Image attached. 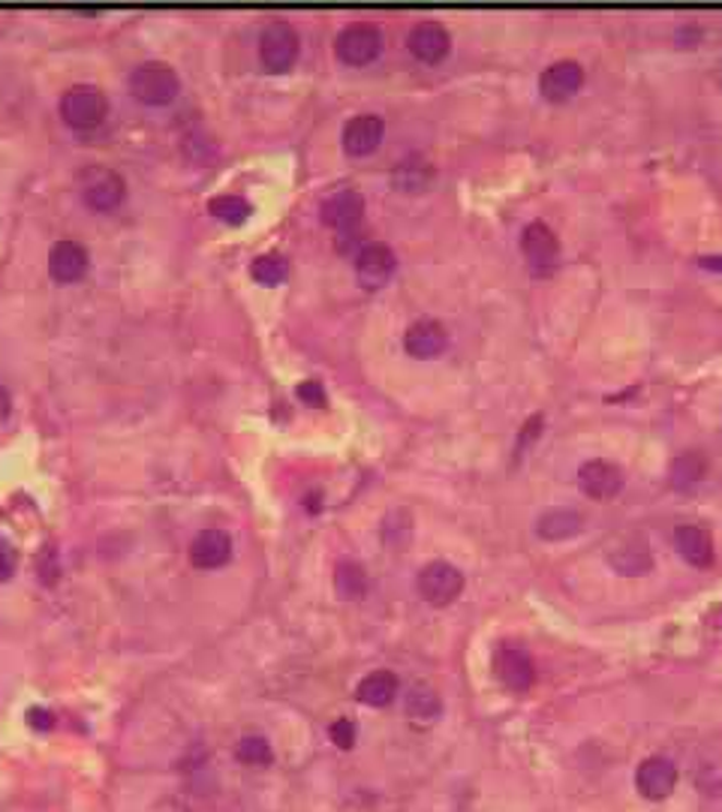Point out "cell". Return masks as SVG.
Segmentation results:
<instances>
[{
    "mask_svg": "<svg viewBox=\"0 0 722 812\" xmlns=\"http://www.w3.org/2000/svg\"><path fill=\"white\" fill-rule=\"evenodd\" d=\"M178 90H181V78L169 63H139L130 73V94L145 106H169L178 97Z\"/></svg>",
    "mask_w": 722,
    "mask_h": 812,
    "instance_id": "obj_1",
    "label": "cell"
},
{
    "mask_svg": "<svg viewBox=\"0 0 722 812\" xmlns=\"http://www.w3.org/2000/svg\"><path fill=\"white\" fill-rule=\"evenodd\" d=\"M299 34L289 22H272L260 37V63L265 73H289L299 61Z\"/></svg>",
    "mask_w": 722,
    "mask_h": 812,
    "instance_id": "obj_2",
    "label": "cell"
},
{
    "mask_svg": "<svg viewBox=\"0 0 722 812\" xmlns=\"http://www.w3.org/2000/svg\"><path fill=\"white\" fill-rule=\"evenodd\" d=\"M79 190H82V199L91 211H115L127 199L124 178L109 166H87L79 175Z\"/></svg>",
    "mask_w": 722,
    "mask_h": 812,
    "instance_id": "obj_3",
    "label": "cell"
},
{
    "mask_svg": "<svg viewBox=\"0 0 722 812\" xmlns=\"http://www.w3.org/2000/svg\"><path fill=\"white\" fill-rule=\"evenodd\" d=\"M61 114L67 126H73V130H94L106 121L109 100L94 85H75L61 97Z\"/></svg>",
    "mask_w": 722,
    "mask_h": 812,
    "instance_id": "obj_4",
    "label": "cell"
},
{
    "mask_svg": "<svg viewBox=\"0 0 722 812\" xmlns=\"http://www.w3.org/2000/svg\"><path fill=\"white\" fill-rule=\"evenodd\" d=\"M383 49V34L371 22H352L337 34L335 54L347 66H368Z\"/></svg>",
    "mask_w": 722,
    "mask_h": 812,
    "instance_id": "obj_5",
    "label": "cell"
},
{
    "mask_svg": "<svg viewBox=\"0 0 722 812\" xmlns=\"http://www.w3.org/2000/svg\"><path fill=\"white\" fill-rule=\"evenodd\" d=\"M461 590L464 572L458 566H452V562H428L422 572H419V593L431 605H452V602L461 596Z\"/></svg>",
    "mask_w": 722,
    "mask_h": 812,
    "instance_id": "obj_6",
    "label": "cell"
},
{
    "mask_svg": "<svg viewBox=\"0 0 722 812\" xmlns=\"http://www.w3.org/2000/svg\"><path fill=\"white\" fill-rule=\"evenodd\" d=\"M395 271H398V256L383 241H371L356 253V275L364 289L386 287Z\"/></svg>",
    "mask_w": 722,
    "mask_h": 812,
    "instance_id": "obj_7",
    "label": "cell"
},
{
    "mask_svg": "<svg viewBox=\"0 0 722 812\" xmlns=\"http://www.w3.org/2000/svg\"><path fill=\"white\" fill-rule=\"evenodd\" d=\"M494 671L500 683L512 692H527L536 683V665L530 653L521 647H500L494 656Z\"/></svg>",
    "mask_w": 722,
    "mask_h": 812,
    "instance_id": "obj_8",
    "label": "cell"
},
{
    "mask_svg": "<svg viewBox=\"0 0 722 812\" xmlns=\"http://www.w3.org/2000/svg\"><path fill=\"white\" fill-rule=\"evenodd\" d=\"M91 265V253L85 244L79 241H58L49 253V275L55 277V283H79L87 275Z\"/></svg>",
    "mask_w": 722,
    "mask_h": 812,
    "instance_id": "obj_9",
    "label": "cell"
},
{
    "mask_svg": "<svg viewBox=\"0 0 722 812\" xmlns=\"http://www.w3.org/2000/svg\"><path fill=\"white\" fill-rule=\"evenodd\" d=\"M446 347V325L436 323V319H419V323H412L410 328H407V335H404V350L410 352L412 359H419V362H428V359L443 355Z\"/></svg>",
    "mask_w": 722,
    "mask_h": 812,
    "instance_id": "obj_10",
    "label": "cell"
},
{
    "mask_svg": "<svg viewBox=\"0 0 722 812\" xmlns=\"http://www.w3.org/2000/svg\"><path fill=\"white\" fill-rule=\"evenodd\" d=\"M578 482L585 487L587 497H593V500H614L623 490V470L617 463L597 458V461H587L578 470Z\"/></svg>",
    "mask_w": 722,
    "mask_h": 812,
    "instance_id": "obj_11",
    "label": "cell"
},
{
    "mask_svg": "<svg viewBox=\"0 0 722 812\" xmlns=\"http://www.w3.org/2000/svg\"><path fill=\"white\" fill-rule=\"evenodd\" d=\"M581 85H585V66L575 61L551 63L549 70L542 73V78H539V90L551 102L569 100V97H575L581 90Z\"/></svg>",
    "mask_w": 722,
    "mask_h": 812,
    "instance_id": "obj_12",
    "label": "cell"
},
{
    "mask_svg": "<svg viewBox=\"0 0 722 812\" xmlns=\"http://www.w3.org/2000/svg\"><path fill=\"white\" fill-rule=\"evenodd\" d=\"M383 133H386L383 118H376V114H356L344 126V150H347L349 157H368V154H374L380 148Z\"/></svg>",
    "mask_w": 722,
    "mask_h": 812,
    "instance_id": "obj_13",
    "label": "cell"
},
{
    "mask_svg": "<svg viewBox=\"0 0 722 812\" xmlns=\"http://www.w3.org/2000/svg\"><path fill=\"white\" fill-rule=\"evenodd\" d=\"M320 217H323L325 226L332 229H352L356 223H361L364 217V199H361L359 190H337L332 196H325L323 205H320Z\"/></svg>",
    "mask_w": 722,
    "mask_h": 812,
    "instance_id": "obj_14",
    "label": "cell"
},
{
    "mask_svg": "<svg viewBox=\"0 0 722 812\" xmlns=\"http://www.w3.org/2000/svg\"><path fill=\"white\" fill-rule=\"evenodd\" d=\"M636 786L641 791V798L648 800H662L669 798L677 786V767L669 759H648V762H641L636 774Z\"/></svg>",
    "mask_w": 722,
    "mask_h": 812,
    "instance_id": "obj_15",
    "label": "cell"
},
{
    "mask_svg": "<svg viewBox=\"0 0 722 812\" xmlns=\"http://www.w3.org/2000/svg\"><path fill=\"white\" fill-rule=\"evenodd\" d=\"M232 557V538L226 530H202L190 545V562L196 569H220Z\"/></svg>",
    "mask_w": 722,
    "mask_h": 812,
    "instance_id": "obj_16",
    "label": "cell"
},
{
    "mask_svg": "<svg viewBox=\"0 0 722 812\" xmlns=\"http://www.w3.org/2000/svg\"><path fill=\"white\" fill-rule=\"evenodd\" d=\"M407 46H410L412 54L422 63H440L448 54V49H452V37H448V31L440 22H419L410 31Z\"/></svg>",
    "mask_w": 722,
    "mask_h": 812,
    "instance_id": "obj_17",
    "label": "cell"
},
{
    "mask_svg": "<svg viewBox=\"0 0 722 812\" xmlns=\"http://www.w3.org/2000/svg\"><path fill=\"white\" fill-rule=\"evenodd\" d=\"M521 251L527 256V263L536 265V268H551L561 256V238L554 235V229L536 220L521 232Z\"/></svg>",
    "mask_w": 722,
    "mask_h": 812,
    "instance_id": "obj_18",
    "label": "cell"
},
{
    "mask_svg": "<svg viewBox=\"0 0 722 812\" xmlns=\"http://www.w3.org/2000/svg\"><path fill=\"white\" fill-rule=\"evenodd\" d=\"M674 548H677V554H681L689 566H698V569H705V566L713 562V538H710V533L705 526H681V530L674 533Z\"/></svg>",
    "mask_w": 722,
    "mask_h": 812,
    "instance_id": "obj_19",
    "label": "cell"
},
{
    "mask_svg": "<svg viewBox=\"0 0 722 812\" xmlns=\"http://www.w3.org/2000/svg\"><path fill=\"white\" fill-rule=\"evenodd\" d=\"M581 530H585V514L573 512V509H551L536 521V533L545 542H563V538H573Z\"/></svg>",
    "mask_w": 722,
    "mask_h": 812,
    "instance_id": "obj_20",
    "label": "cell"
},
{
    "mask_svg": "<svg viewBox=\"0 0 722 812\" xmlns=\"http://www.w3.org/2000/svg\"><path fill=\"white\" fill-rule=\"evenodd\" d=\"M398 677L392 675V671H374V675H368L356 689V699L361 704H368V707H386L395 701L398 695Z\"/></svg>",
    "mask_w": 722,
    "mask_h": 812,
    "instance_id": "obj_21",
    "label": "cell"
},
{
    "mask_svg": "<svg viewBox=\"0 0 722 812\" xmlns=\"http://www.w3.org/2000/svg\"><path fill=\"white\" fill-rule=\"evenodd\" d=\"M611 566L621 575H645L653 566V554L645 542H626L621 548L611 550Z\"/></svg>",
    "mask_w": 722,
    "mask_h": 812,
    "instance_id": "obj_22",
    "label": "cell"
},
{
    "mask_svg": "<svg viewBox=\"0 0 722 812\" xmlns=\"http://www.w3.org/2000/svg\"><path fill=\"white\" fill-rule=\"evenodd\" d=\"M407 716L419 725H434L443 716V699L436 695V689L424 687V683L412 687L410 699H407Z\"/></svg>",
    "mask_w": 722,
    "mask_h": 812,
    "instance_id": "obj_23",
    "label": "cell"
},
{
    "mask_svg": "<svg viewBox=\"0 0 722 812\" xmlns=\"http://www.w3.org/2000/svg\"><path fill=\"white\" fill-rule=\"evenodd\" d=\"M431 178H434L431 162L424 160V157H407V160H400L398 169H395V187H398L400 193H422V190L431 184Z\"/></svg>",
    "mask_w": 722,
    "mask_h": 812,
    "instance_id": "obj_24",
    "label": "cell"
},
{
    "mask_svg": "<svg viewBox=\"0 0 722 812\" xmlns=\"http://www.w3.org/2000/svg\"><path fill=\"white\" fill-rule=\"evenodd\" d=\"M672 485L677 490H686V487H693L696 482L705 478L708 473V461H705V455L701 451H681L677 458L672 461Z\"/></svg>",
    "mask_w": 722,
    "mask_h": 812,
    "instance_id": "obj_25",
    "label": "cell"
},
{
    "mask_svg": "<svg viewBox=\"0 0 722 812\" xmlns=\"http://www.w3.org/2000/svg\"><path fill=\"white\" fill-rule=\"evenodd\" d=\"M335 590L340 599H361L368 593V572H364V566L352 560L337 562Z\"/></svg>",
    "mask_w": 722,
    "mask_h": 812,
    "instance_id": "obj_26",
    "label": "cell"
},
{
    "mask_svg": "<svg viewBox=\"0 0 722 812\" xmlns=\"http://www.w3.org/2000/svg\"><path fill=\"white\" fill-rule=\"evenodd\" d=\"M289 275V263L280 253H265L250 265V277L262 283V287H280Z\"/></svg>",
    "mask_w": 722,
    "mask_h": 812,
    "instance_id": "obj_27",
    "label": "cell"
},
{
    "mask_svg": "<svg viewBox=\"0 0 722 812\" xmlns=\"http://www.w3.org/2000/svg\"><path fill=\"white\" fill-rule=\"evenodd\" d=\"M208 208H212V214L217 217V220H224V223H244L250 217V202L248 199H241V196H236V193H224V196H214L212 202H208Z\"/></svg>",
    "mask_w": 722,
    "mask_h": 812,
    "instance_id": "obj_28",
    "label": "cell"
},
{
    "mask_svg": "<svg viewBox=\"0 0 722 812\" xmlns=\"http://www.w3.org/2000/svg\"><path fill=\"white\" fill-rule=\"evenodd\" d=\"M236 759L241 764H248V767H268V764L275 762V750H272V743L265 738H256V735H250L236 747Z\"/></svg>",
    "mask_w": 722,
    "mask_h": 812,
    "instance_id": "obj_29",
    "label": "cell"
},
{
    "mask_svg": "<svg viewBox=\"0 0 722 812\" xmlns=\"http://www.w3.org/2000/svg\"><path fill=\"white\" fill-rule=\"evenodd\" d=\"M328 738L335 747L340 750H352V743H356V725L349 723V719H337L332 728H328Z\"/></svg>",
    "mask_w": 722,
    "mask_h": 812,
    "instance_id": "obj_30",
    "label": "cell"
},
{
    "mask_svg": "<svg viewBox=\"0 0 722 812\" xmlns=\"http://www.w3.org/2000/svg\"><path fill=\"white\" fill-rule=\"evenodd\" d=\"M296 395H299L308 407H325V388L320 379H304V383L296 388Z\"/></svg>",
    "mask_w": 722,
    "mask_h": 812,
    "instance_id": "obj_31",
    "label": "cell"
},
{
    "mask_svg": "<svg viewBox=\"0 0 722 812\" xmlns=\"http://www.w3.org/2000/svg\"><path fill=\"white\" fill-rule=\"evenodd\" d=\"M15 569H19V554L7 538H0V581H10L15 575Z\"/></svg>",
    "mask_w": 722,
    "mask_h": 812,
    "instance_id": "obj_32",
    "label": "cell"
},
{
    "mask_svg": "<svg viewBox=\"0 0 722 812\" xmlns=\"http://www.w3.org/2000/svg\"><path fill=\"white\" fill-rule=\"evenodd\" d=\"M27 723L34 725L37 731H49L51 725H55V716H51L49 711H39V707H37V711H31V716H27Z\"/></svg>",
    "mask_w": 722,
    "mask_h": 812,
    "instance_id": "obj_33",
    "label": "cell"
},
{
    "mask_svg": "<svg viewBox=\"0 0 722 812\" xmlns=\"http://www.w3.org/2000/svg\"><path fill=\"white\" fill-rule=\"evenodd\" d=\"M10 410H13V395H10V388L0 383V422L10 419Z\"/></svg>",
    "mask_w": 722,
    "mask_h": 812,
    "instance_id": "obj_34",
    "label": "cell"
},
{
    "mask_svg": "<svg viewBox=\"0 0 722 812\" xmlns=\"http://www.w3.org/2000/svg\"><path fill=\"white\" fill-rule=\"evenodd\" d=\"M698 265H701V268H708V271H722V256H701Z\"/></svg>",
    "mask_w": 722,
    "mask_h": 812,
    "instance_id": "obj_35",
    "label": "cell"
}]
</instances>
